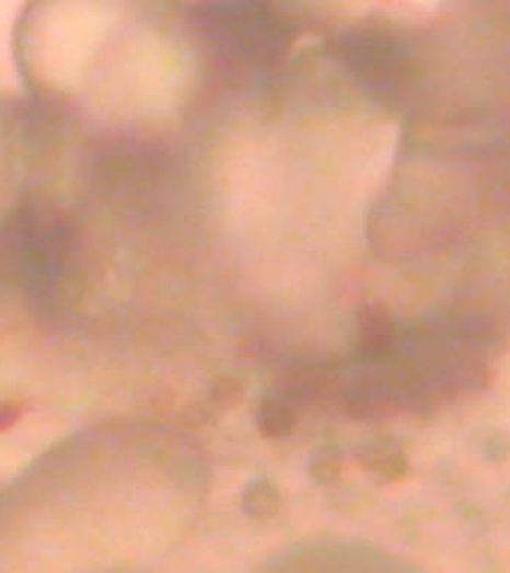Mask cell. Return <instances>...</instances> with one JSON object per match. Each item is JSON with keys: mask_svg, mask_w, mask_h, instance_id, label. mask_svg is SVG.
<instances>
[{"mask_svg": "<svg viewBox=\"0 0 510 573\" xmlns=\"http://www.w3.org/2000/svg\"><path fill=\"white\" fill-rule=\"evenodd\" d=\"M270 572H409L413 566L376 543L323 536L290 543L266 560Z\"/></svg>", "mask_w": 510, "mask_h": 573, "instance_id": "cell-3", "label": "cell"}, {"mask_svg": "<svg viewBox=\"0 0 510 573\" xmlns=\"http://www.w3.org/2000/svg\"><path fill=\"white\" fill-rule=\"evenodd\" d=\"M14 53L28 101L72 129L167 125L199 77L190 44L139 0H26Z\"/></svg>", "mask_w": 510, "mask_h": 573, "instance_id": "cell-1", "label": "cell"}, {"mask_svg": "<svg viewBox=\"0 0 510 573\" xmlns=\"http://www.w3.org/2000/svg\"><path fill=\"white\" fill-rule=\"evenodd\" d=\"M397 146L393 122L353 106L246 123L213 156V200L236 225H363Z\"/></svg>", "mask_w": 510, "mask_h": 573, "instance_id": "cell-2", "label": "cell"}, {"mask_svg": "<svg viewBox=\"0 0 510 573\" xmlns=\"http://www.w3.org/2000/svg\"><path fill=\"white\" fill-rule=\"evenodd\" d=\"M8 131H10V102H0V163L7 150Z\"/></svg>", "mask_w": 510, "mask_h": 573, "instance_id": "cell-4", "label": "cell"}]
</instances>
